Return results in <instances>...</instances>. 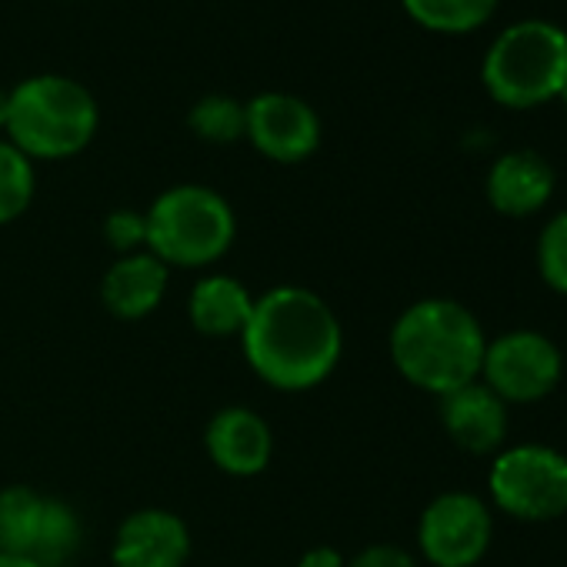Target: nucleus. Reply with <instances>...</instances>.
Returning <instances> with one entry per match:
<instances>
[{
	"label": "nucleus",
	"instance_id": "1",
	"mask_svg": "<svg viewBox=\"0 0 567 567\" xmlns=\"http://www.w3.org/2000/svg\"><path fill=\"white\" fill-rule=\"evenodd\" d=\"M247 368L274 391L305 394L321 388L341 364L344 328L334 308L301 284H277L257 295L240 334Z\"/></svg>",
	"mask_w": 567,
	"mask_h": 567
},
{
	"label": "nucleus",
	"instance_id": "2",
	"mask_svg": "<svg viewBox=\"0 0 567 567\" xmlns=\"http://www.w3.org/2000/svg\"><path fill=\"white\" fill-rule=\"evenodd\" d=\"M484 348L487 338L477 315L454 298L414 301L398 315L388 338L394 371L434 398L477 381Z\"/></svg>",
	"mask_w": 567,
	"mask_h": 567
},
{
	"label": "nucleus",
	"instance_id": "3",
	"mask_svg": "<svg viewBox=\"0 0 567 567\" xmlns=\"http://www.w3.org/2000/svg\"><path fill=\"white\" fill-rule=\"evenodd\" d=\"M101 127V107L78 78L44 71L11 87L4 137L38 161H71L91 147Z\"/></svg>",
	"mask_w": 567,
	"mask_h": 567
},
{
	"label": "nucleus",
	"instance_id": "4",
	"mask_svg": "<svg viewBox=\"0 0 567 567\" xmlns=\"http://www.w3.org/2000/svg\"><path fill=\"white\" fill-rule=\"evenodd\" d=\"M481 84L511 111L557 101L567 84V31L544 18L507 24L481 61Z\"/></svg>",
	"mask_w": 567,
	"mask_h": 567
},
{
	"label": "nucleus",
	"instance_id": "5",
	"mask_svg": "<svg viewBox=\"0 0 567 567\" xmlns=\"http://www.w3.org/2000/svg\"><path fill=\"white\" fill-rule=\"evenodd\" d=\"M147 217V250L171 270L214 267L237 237V214L230 200L207 184H174L161 190Z\"/></svg>",
	"mask_w": 567,
	"mask_h": 567
},
{
	"label": "nucleus",
	"instance_id": "6",
	"mask_svg": "<svg viewBox=\"0 0 567 567\" xmlns=\"http://www.w3.org/2000/svg\"><path fill=\"white\" fill-rule=\"evenodd\" d=\"M491 504L514 520H554L567 514V454L547 444L501 447L487 471Z\"/></svg>",
	"mask_w": 567,
	"mask_h": 567
},
{
	"label": "nucleus",
	"instance_id": "7",
	"mask_svg": "<svg viewBox=\"0 0 567 567\" xmlns=\"http://www.w3.org/2000/svg\"><path fill=\"white\" fill-rule=\"evenodd\" d=\"M564 374L557 344L540 331H507L484 348L481 378L504 404L544 401Z\"/></svg>",
	"mask_w": 567,
	"mask_h": 567
},
{
	"label": "nucleus",
	"instance_id": "8",
	"mask_svg": "<svg viewBox=\"0 0 567 567\" xmlns=\"http://www.w3.org/2000/svg\"><path fill=\"white\" fill-rule=\"evenodd\" d=\"M494 537L491 507L471 491L437 494L417 520V547L431 567H474Z\"/></svg>",
	"mask_w": 567,
	"mask_h": 567
},
{
	"label": "nucleus",
	"instance_id": "9",
	"mask_svg": "<svg viewBox=\"0 0 567 567\" xmlns=\"http://www.w3.org/2000/svg\"><path fill=\"white\" fill-rule=\"evenodd\" d=\"M250 147L274 164H305L324 141L321 114L291 91H260L247 101Z\"/></svg>",
	"mask_w": 567,
	"mask_h": 567
},
{
	"label": "nucleus",
	"instance_id": "10",
	"mask_svg": "<svg viewBox=\"0 0 567 567\" xmlns=\"http://www.w3.org/2000/svg\"><path fill=\"white\" fill-rule=\"evenodd\" d=\"M190 557V527L167 507L131 511L111 540L114 567H184Z\"/></svg>",
	"mask_w": 567,
	"mask_h": 567
},
{
	"label": "nucleus",
	"instance_id": "11",
	"mask_svg": "<svg viewBox=\"0 0 567 567\" xmlns=\"http://www.w3.org/2000/svg\"><path fill=\"white\" fill-rule=\"evenodd\" d=\"M204 451L217 471L230 477H257L270 467L274 431L254 408L227 404L210 414L204 427Z\"/></svg>",
	"mask_w": 567,
	"mask_h": 567
},
{
	"label": "nucleus",
	"instance_id": "12",
	"mask_svg": "<svg viewBox=\"0 0 567 567\" xmlns=\"http://www.w3.org/2000/svg\"><path fill=\"white\" fill-rule=\"evenodd\" d=\"M444 434L467 454H497L507 441V404L484 384L471 381L437 398Z\"/></svg>",
	"mask_w": 567,
	"mask_h": 567
},
{
	"label": "nucleus",
	"instance_id": "13",
	"mask_svg": "<svg viewBox=\"0 0 567 567\" xmlns=\"http://www.w3.org/2000/svg\"><path fill=\"white\" fill-rule=\"evenodd\" d=\"M171 288V267L151 250L117 257L101 277V305L117 321L151 318Z\"/></svg>",
	"mask_w": 567,
	"mask_h": 567
},
{
	"label": "nucleus",
	"instance_id": "14",
	"mask_svg": "<svg viewBox=\"0 0 567 567\" xmlns=\"http://www.w3.org/2000/svg\"><path fill=\"white\" fill-rule=\"evenodd\" d=\"M554 167L544 154L537 151H507L501 154L487 177H484V194L487 204L504 214V217H530L547 207L554 194Z\"/></svg>",
	"mask_w": 567,
	"mask_h": 567
},
{
	"label": "nucleus",
	"instance_id": "15",
	"mask_svg": "<svg viewBox=\"0 0 567 567\" xmlns=\"http://www.w3.org/2000/svg\"><path fill=\"white\" fill-rule=\"evenodd\" d=\"M254 301L257 295L240 277L207 270L190 288L187 318H190V328L204 338H240L254 315Z\"/></svg>",
	"mask_w": 567,
	"mask_h": 567
},
{
	"label": "nucleus",
	"instance_id": "16",
	"mask_svg": "<svg viewBox=\"0 0 567 567\" xmlns=\"http://www.w3.org/2000/svg\"><path fill=\"white\" fill-rule=\"evenodd\" d=\"M48 497L28 484L0 491V554H31Z\"/></svg>",
	"mask_w": 567,
	"mask_h": 567
},
{
	"label": "nucleus",
	"instance_id": "17",
	"mask_svg": "<svg viewBox=\"0 0 567 567\" xmlns=\"http://www.w3.org/2000/svg\"><path fill=\"white\" fill-rule=\"evenodd\" d=\"M81 540H84V527H81L78 511L68 501L48 497L44 517H41V527H38V537H34V547L28 557L38 560L41 567H68L74 560Z\"/></svg>",
	"mask_w": 567,
	"mask_h": 567
},
{
	"label": "nucleus",
	"instance_id": "18",
	"mask_svg": "<svg viewBox=\"0 0 567 567\" xmlns=\"http://www.w3.org/2000/svg\"><path fill=\"white\" fill-rule=\"evenodd\" d=\"M408 18L434 34H471L484 28L501 0H401Z\"/></svg>",
	"mask_w": 567,
	"mask_h": 567
},
{
	"label": "nucleus",
	"instance_id": "19",
	"mask_svg": "<svg viewBox=\"0 0 567 567\" xmlns=\"http://www.w3.org/2000/svg\"><path fill=\"white\" fill-rule=\"evenodd\" d=\"M187 127L204 144H237L247 134V101H237L234 94H204L187 111Z\"/></svg>",
	"mask_w": 567,
	"mask_h": 567
},
{
	"label": "nucleus",
	"instance_id": "20",
	"mask_svg": "<svg viewBox=\"0 0 567 567\" xmlns=\"http://www.w3.org/2000/svg\"><path fill=\"white\" fill-rule=\"evenodd\" d=\"M38 194V167L8 137H0V227L24 217Z\"/></svg>",
	"mask_w": 567,
	"mask_h": 567
},
{
	"label": "nucleus",
	"instance_id": "21",
	"mask_svg": "<svg viewBox=\"0 0 567 567\" xmlns=\"http://www.w3.org/2000/svg\"><path fill=\"white\" fill-rule=\"evenodd\" d=\"M537 274L550 291L567 298V210L554 214L537 234Z\"/></svg>",
	"mask_w": 567,
	"mask_h": 567
},
{
	"label": "nucleus",
	"instance_id": "22",
	"mask_svg": "<svg viewBox=\"0 0 567 567\" xmlns=\"http://www.w3.org/2000/svg\"><path fill=\"white\" fill-rule=\"evenodd\" d=\"M101 234L107 240V247L124 257V254H137V250H147V217L144 210H134V207H117L104 217L101 224Z\"/></svg>",
	"mask_w": 567,
	"mask_h": 567
},
{
	"label": "nucleus",
	"instance_id": "23",
	"mask_svg": "<svg viewBox=\"0 0 567 567\" xmlns=\"http://www.w3.org/2000/svg\"><path fill=\"white\" fill-rule=\"evenodd\" d=\"M348 567H421V564L401 544H371V547L358 550L348 560Z\"/></svg>",
	"mask_w": 567,
	"mask_h": 567
},
{
	"label": "nucleus",
	"instance_id": "24",
	"mask_svg": "<svg viewBox=\"0 0 567 567\" xmlns=\"http://www.w3.org/2000/svg\"><path fill=\"white\" fill-rule=\"evenodd\" d=\"M298 567H348V557H344L338 547L318 544V547H308V550L298 557Z\"/></svg>",
	"mask_w": 567,
	"mask_h": 567
},
{
	"label": "nucleus",
	"instance_id": "25",
	"mask_svg": "<svg viewBox=\"0 0 567 567\" xmlns=\"http://www.w3.org/2000/svg\"><path fill=\"white\" fill-rule=\"evenodd\" d=\"M0 567H41V564L24 554H0Z\"/></svg>",
	"mask_w": 567,
	"mask_h": 567
},
{
	"label": "nucleus",
	"instance_id": "26",
	"mask_svg": "<svg viewBox=\"0 0 567 567\" xmlns=\"http://www.w3.org/2000/svg\"><path fill=\"white\" fill-rule=\"evenodd\" d=\"M8 101H11V91L0 87V131H4V124H8Z\"/></svg>",
	"mask_w": 567,
	"mask_h": 567
},
{
	"label": "nucleus",
	"instance_id": "27",
	"mask_svg": "<svg viewBox=\"0 0 567 567\" xmlns=\"http://www.w3.org/2000/svg\"><path fill=\"white\" fill-rule=\"evenodd\" d=\"M560 104H564V111H567V84H564V91H560V97H557Z\"/></svg>",
	"mask_w": 567,
	"mask_h": 567
}]
</instances>
